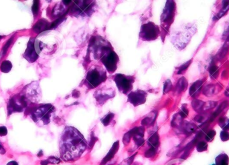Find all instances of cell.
Listing matches in <instances>:
<instances>
[{
	"label": "cell",
	"instance_id": "cell-1",
	"mask_svg": "<svg viewBox=\"0 0 229 165\" xmlns=\"http://www.w3.org/2000/svg\"><path fill=\"white\" fill-rule=\"evenodd\" d=\"M86 148V142L76 128L68 127L64 129L60 139V154L64 160L79 158Z\"/></svg>",
	"mask_w": 229,
	"mask_h": 165
},
{
	"label": "cell",
	"instance_id": "cell-2",
	"mask_svg": "<svg viewBox=\"0 0 229 165\" xmlns=\"http://www.w3.org/2000/svg\"><path fill=\"white\" fill-rule=\"evenodd\" d=\"M107 78V73L104 69L99 66H94L86 74L85 83L90 88H94L104 82Z\"/></svg>",
	"mask_w": 229,
	"mask_h": 165
},
{
	"label": "cell",
	"instance_id": "cell-3",
	"mask_svg": "<svg viewBox=\"0 0 229 165\" xmlns=\"http://www.w3.org/2000/svg\"><path fill=\"white\" fill-rule=\"evenodd\" d=\"M94 1H75L71 7V14L75 16H90L94 11Z\"/></svg>",
	"mask_w": 229,
	"mask_h": 165
},
{
	"label": "cell",
	"instance_id": "cell-4",
	"mask_svg": "<svg viewBox=\"0 0 229 165\" xmlns=\"http://www.w3.org/2000/svg\"><path fill=\"white\" fill-rule=\"evenodd\" d=\"M90 48L92 50L94 58L98 60L101 58L105 52L112 48V46L105 39L101 37H94L90 41Z\"/></svg>",
	"mask_w": 229,
	"mask_h": 165
},
{
	"label": "cell",
	"instance_id": "cell-5",
	"mask_svg": "<svg viewBox=\"0 0 229 165\" xmlns=\"http://www.w3.org/2000/svg\"><path fill=\"white\" fill-rule=\"evenodd\" d=\"M113 80L120 92L129 94V92H131L133 89V84L135 80V78L133 76L117 74L113 76Z\"/></svg>",
	"mask_w": 229,
	"mask_h": 165
},
{
	"label": "cell",
	"instance_id": "cell-6",
	"mask_svg": "<svg viewBox=\"0 0 229 165\" xmlns=\"http://www.w3.org/2000/svg\"><path fill=\"white\" fill-rule=\"evenodd\" d=\"M160 29L159 26L153 22L146 23L141 26L140 38L144 41H153L159 37Z\"/></svg>",
	"mask_w": 229,
	"mask_h": 165
},
{
	"label": "cell",
	"instance_id": "cell-7",
	"mask_svg": "<svg viewBox=\"0 0 229 165\" xmlns=\"http://www.w3.org/2000/svg\"><path fill=\"white\" fill-rule=\"evenodd\" d=\"M176 3L174 1H167L161 16V24L162 29L167 32L174 18Z\"/></svg>",
	"mask_w": 229,
	"mask_h": 165
},
{
	"label": "cell",
	"instance_id": "cell-8",
	"mask_svg": "<svg viewBox=\"0 0 229 165\" xmlns=\"http://www.w3.org/2000/svg\"><path fill=\"white\" fill-rule=\"evenodd\" d=\"M54 107L51 104H44L38 108L32 114V118L35 122L42 120L44 124H49L50 116L54 111Z\"/></svg>",
	"mask_w": 229,
	"mask_h": 165
},
{
	"label": "cell",
	"instance_id": "cell-9",
	"mask_svg": "<svg viewBox=\"0 0 229 165\" xmlns=\"http://www.w3.org/2000/svg\"><path fill=\"white\" fill-rule=\"evenodd\" d=\"M101 61L104 65L107 70L110 74H113L117 68L119 58L117 54L113 50V47L105 52L102 56Z\"/></svg>",
	"mask_w": 229,
	"mask_h": 165
},
{
	"label": "cell",
	"instance_id": "cell-10",
	"mask_svg": "<svg viewBox=\"0 0 229 165\" xmlns=\"http://www.w3.org/2000/svg\"><path fill=\"white\" fill-rule=\"evenodd\" d=\"M115 90L113 88L102 87L101 88L95 91L94 97L98 105H103L108 100L113 98L115 96Z\"/></svg>",
	"mask_w": 229,
	"mask_h": 165
},
{
	"label": "cell",
	"instance_id": "cell-11",
	"mask_svg": "<svg viewBox=\"0 0 229 165\" xmlns=\"http://www.w3.org/2000/svg\"><path fill=\"white\" fill-rule=\"evenodd\" d=\"M147 92L141 90L133 91L128 94L127 102L131 104L134 106L144 104L146 102Z\"/></svg>",
	"mask_w": 229,
	"mask_h": 165
},
{
	"label": "cell",
	"instance_id": "cell-12",
	"mask_svg": "<svg viewBox=\"0 0 229 165\" xmlns=\"http://www.w3.org/2000/svg\"><path fill=\"white\" fill-rule=\"evenodd\" d=\"M25 106L26 101L24 96L13 98L10 100L8 105V114H11L14 112H21Z\"/></svg>",
	"mask_w": 229,
	"mask_h": 165
},
{
	"label": "cell",
	"instance_id": "cell-13",
	"mask_svg": "<svg viewBox=\"0 0 229 165\" xmlns=\"http://www.w3.org/2000/svg\"><path fill=\"white\" fill-rule=\"evenodd\" d=\"M26 94L30 100L38 102L41 98V90L38 82H35L27 86Z\"/></svg>",
	"mask_w": 229,
	"mask_h": 165
},
{
	"label": "cell",
	"instance_id": "cell-14",
	"mask_svg": "<svg viewBox=\"0 0 229 165\" xmlns=\"http://www.w3.org/2000/svg\"><path fill=\"white\" fill-rule=\"evenodd\" d=\"M130 132L132 138H133L134 141L135 142L136 145L138 146H142L144 143V132L145 129L143 127H135L131 130H129Z\"/></svg>",
	"mask_w": 229,
	"mask_h": 165
},
{
	"label": "cell",
	"instance_id": "cell-15",
	"mask_svg": "<svg viewBox=\"0 0 229 165\" xmlns=\"http://www.w3.org/2000/svg\"><path fill=\"white\" fill-rule=\"evenodd\" d=\"M34 42H35V40H32V39L30 40V42H28L27 49L25 50L24 54V58L30 62H35L38 57V54H37L35 49V46H34Z\"/></svg>",
	"mask_w": 229,
	"mask_h": 165
},
{
	"label": "cell",
	"instance_id": "cell-16",
	"mask_svg": "<svg viewBox=\"0 0 229 165\" xmlns=\"http://www.w3.org/2000/svg\"><path fill=\"white\" fill-rule=\"evenodd\" d=\"M119 149V142L116 141L112 146L111 149L109 151V153L105 156V157L103 158L101 162V165H105L107 163L110 162L111 160L113 158L114 156L117 153Z\"/></svg>",
	"mask_w": 229,
	"mask_h": 165
},
{
	"label": "cell",
	"instance_id": "cell-17",
	"mask_svg": "<svg viewBox=\"0 0 229 165\" xmlns=\"http://www.w3.org/2000/svg\"><path fill=\"white\" fill-rule=\"evenodd\" d=\"M50 28L49 22L44 19H42L39 20L38 22L34 25L33 30L36 33H40L44 30L48 29Z\"/></svg>",
	"mask_w": 229,
	"mask_h": 165
},
{
	"label": "cell",
	"instance_id": "cell-18",
	"mask_svg": "<svg viewBox=\"0 0 229 165\" xmlns=\"http://www.w3.org/2000/svg\"><path fill=\"white\" fill-rule=\"evenodd\" d=\"M203 82L202 80H198L192 84L189 90V94L192 97H196L200 93L202 89Z\"/></svg>",
	"mask_w": 229,
	"mask_h": 165
},
{
	"label": "cell",
	"instance_id": "cell-19",
	"mask_svg": "<svg viewBox=\"0 0 229 165\" xmlns=\"http://www.w3.org/2000/svg\"><path fill=\"white\" fill-rule=\"evenodd\" d=\"M158 112L156 111H153L144 118L141 121L142 126H149L153 124L155 119L157 118Z\"/></svg>",
	"mask_w": 229,
	"mask_h": 165
},
{
	"label": "cell",
	"instance_id": "cell-20",
	"mask_svg": "<svg viewBox=\"0 0 229 165\" xmlns=\"http://www.w3.org/2000/svg\"><path fill=\"white\" fill-rule=\"evenodd\" d=\"M148 143L150 148H154L155 149H158L159 146V136L158 132L153 133L149 137L148 140Z\"/></svg>",
	"mask_w": 229,
	"mask_h": 165
},
{
	"label": "cell",
	"instance_id": "cell-21",
	"mask_svg": "<svg viewBox=\"0 0 229 165\" xmlns=\"http://www.w3.org/2000/svg\"><path fill=\"white\" fill-rule=\"evenodd\" d=\"M188 86V81L184 77L181 78L176 84V91L178 93H181L186 89Z\"/></svg>",
	"mask_w": 229,
	"mask_h": 165
},
{
	"label": "cell",
	"instance_id": "cell-22",
	"mask_svg": "<svg viewBox=\"0 0 229 165\" xmlns=\"http://www.w3.org/2000/svg\"><path fill=\"white\" fill-rule=\"evenodd\" d=\"M216 165H228L229 158L226 154H220L216 158Z\"/></svg>",
	"mask_w": 229,
	"mask_h": 165
},
{
	"label": "cell",
	"instance_id": "cell-23",
	"mask_svg": "<svg viewBox=\"0 0 229 165\" xmlns=\"http://www.w3.org/2000/svg\"><path fill=\"white\" fill-rule=\"evenodd\" d=\"M229 9V1H223V7L221 10H220L218 14L216 15L214 17V20H218L227 14Z\"/></svg>",
	"mask_w": 229,
	"mask_h": 165
},
{
	"label": "cell",
	"instance_id": "cell-24",
	"mask_svg": "<svg viewBox=\"0 0 229 165\" xmlns=\"http://www.w3.org/2000/svg\"><path fill=\"white\" fill-rule=\"evenodd\" d=\"M12 68V64L10 62V61L6 60L3 62L0 66V69L1 71L3 73H7L9 72Z\"/></svg>",
	"mask_w": 229,
	"mask_h": 165
},
{
	"label": "cell",
	"instance_id": "cell-25",
	"mask_svg": "<svg viewBox=\"0 0 229 165\" xmlns=\"http://www.w3.org/2000/svg\"><path fill=\"white\" fill-rule=\"evenodd\" d=\"M215 88H216V87L213 84L208 85L204 88V91H203V93H204V94L206 95V96H211L214 95V92H215Z\"/></svg>",
	"mask_w": 229,
	"mask_h": 165
},
{
	"label": "cell",
	"instance_id": "cell-26",
	"mask_svg": "<svg viewBox=\"0 0 229 165\" xmlns=\"http://www.w3.org/2000/svg\"><path fill=\"white\" fill-rule=\"evenodd\" d=\"M114 116H115V114H113V113H111V112L108 113V114L105 117H103V118L101 119V123H103V125L105 126V127H107V126L109 125L111 123V122L113 120Z\"/></svg>",
	"mask_w": 229,
	"mask_h": 165
},
{
	"label": "cell",
	"instance_id": "cell-27",
	"mask_svg": "<svg viewBox=\"0 0 229 165\" xmlns=\"http://www.w3.org/2000/svg\"><path fill=\"white\" fill-rule=\"evenodd\" d=\"M218 124L220 127L225 131L229 130V118H224V117L220 118L218 121Z\"/></svg>",
	"mask_w": 229,
	"mask_h": 165
},
{
	"label": "cell",
	"instance_id": "cell-28",
	"mask_svg": "<svg viewBox=\"0 0 229 165\" xmlns=\"http://www.w3.org/2000/svg\"><path fill=\"white\" fill-rule=\"evenodd\" d=\"M204 104V102L199 100H194L192 102V106L195 110L200 111L201 110H202Z\"/></svg>",
	"mask_w": 229,
	"mask_h": 165
},
{
	"label": "cell",
	"instance_id": "cell-29",
	"mask_svg": "<svg viewBox=\"0 0 229 165\" xmlns=\"http://www.w3.org/2000/svg\"><path fill=\"white\" fill-rule=\"evenodd\" d=\"M209 73L213 78H216L218 74V68L215 65H212L209 68Z\"/></svg>",
	"mask_w": 229,
	"mask_h": 165
},
{
	"label": "cell",
	"instance_id": "cell-30",
	"mask_svg": "<svg viewBox=\"0 0 229 165\" xmlns=\"http://www.w3.org/2000/svg\"><path fill=\"white\" fill-rule=\"evenodd\" d=\"M196 149L198 152H200V153L203 151H206L208 149V145H207L206 142L204 141H201L198 143V145L196 146Z\"/></svg>",
	"mask_w": 229,
	"mask_h": 165
},
{
	"label": "cell",
	"instance_id": "cell-31",
	"mask_svg": "<svg viewBox=\"0 0 229 165\" xmlns=\"http://www.w3.org/2000/svg\"><path fill=\"white\" fill-rule=\"evenodd\" d=\"M196 129V126L194 124L188 123H187L185 124L184 125V130H185L186 132L191 133L193 132Z\"/></svg>",
	"mask_w": 229,
	"mask_h": 165
},
{
	"label": "cell",
	"instance_id": "cell-32",
	"mask_svg": "<svg viewBox=\"0 0 229 165\" xmlns=\"http://www.w3.org/2000/svg\"><path fill=\"white\" fill-rule=\"evenodd\" d=\"M172 88V82L170 81V80L167 79L166 82L165 83H164L163 84V93L164 94H167L170 92V91L171 90V89Z\"/></svg>",
	"mask_w": 229,
	"mask_h": 165
},
{
	"label": "cell",
	"instance_id": "cell-33",
	"mask_svg": "<svg viewBox=\"0 0 229 165\" xmlns=\"http://www.w3.org/2000/svg\"><path fill=\"white\" fill-rule=\"evenodd\" d=\"M191 63H192V60H190L189 61H188L187 62H185V64L181 65V66L178 68V72H177V74H180L185 72V70H186V69L189 67V66L190 65Z\"/></svg>",
	"mask_w": 229,
	"mask_h": 165
},
{
	"label": "cell",
	"instance_id": "cell-34",
	"mask_svg": "<svg viewBox=\"0 0 229 165\" xmlns=\"http://www.w3.org/2000/svg\"><path fill=\"white\" fill-rule=\"evenodd\" d=\"M64 19H65V15H63L62 16L60 17L59 18H58L57 20L54 21V22L52 24L50 25V28L49 29H53V28H57V26L62 22V21H63L64 20Z\"/></svg>",
	"mask_w": 229,
	"mask_h": 165
},
{
	"label": "cell",
	"instance_id": "cell-35",
	"mask_svg": "<svg viewBox=\"0 0 229 165\" xmlns=\"http://www.w3.org/2000/svg\"><path fill=\"white\" fill-rule=\"evenodd\" d=\"M12 41H13V38H10V40L7 42V43H6L5 46H4V47H3V49H2V51H1V53H0V58H1L3 55H5V54L6 53V51H7V49L9 48V47L10 46L11 43H12Z\"/></svg>",
	"mask_w": 229,
	"mask_h": 165
},
{
	"label": "cell",
	"instance_id": "cell-36",
	"mask_svg": "<svg viewBox=\"0 0 229 165\" xmlns=\"http://www.w3.org/2000/svg\"><path fill=\"white\" fill-rule=\"evenodd\" d=\"M216 135V131L214 130H211L210 131L206 134L205 139L207 142H211L213 141V139L214 138Z\"/></svg>",
	"mask_w": 229,
	"mask_h": 165
},
{
	"label": "cell",
	"instance_id": "cell-37",
	"mask_svg": "<svg viewBox=\"0 0 229 165\" xmlns=\"http://www.w3.org/2000/svg\"><path fill=\"white\" fill-rule=\"evenodd\" d=\"M157 149H154V148H150L149 150H147L145 153V156L147 158H152L156 154Z\"/></svg>",
	"mask_w": 229,
	"mask_h": 165
},
{
	"label": "cell",
	"instance_id": "cell-38",
	"mask_svg": "<svg viewBox=\"0 0 229 165\" xmlns=\"http://www.w3.org/2000/svg\"><path fill=\"white\" fill-rule=\"evenodd\" d=\"M217 102H214V101L207 102L204 104L202 110H208V109H211V108H213L216 106V105H217Z\"/></svg>",
	"mask_w": 229,
	"mask_h": 165
},
{
	"label": "cell",
	"instance_id": "cell-39",
	"mask_svg": "<svg viewBox=\"0 0 229 165\" xmlns=\"http://www.w3.org/2000/svg\"><path fill=\"white\" fill-rule=\"evenodd\" d=\"M131 138H132V136H131V133L129 131L127 132L126 134H124V136L123 138V143L125 145H127L129 144V142H130Z\"/></svg>",
	"mask_w": 229,
	"mask_h": 165
},
{
	"label": "cell",
	"instance_id": "cell-40",
	"mask_svg": "<svg viewBox=\"0 0 229 165\" xmlns=\"http://www.w3.org/2000/svg\"><path fill=\"white\" fill-rule=\"evenodd\" d=\"M46 161L48 163V164H57L60 163V160L58 158L56 157H53V156H51V157H49L48 159H46Z\"/></svg>",
	"mask_w": 229,
	"mask_h": 165
},
{
	"label": "cell",
	"instance_id": "cell-41",
	"mask_svg": "<svg viewBox=\"0 0 229 165\" xmlns=\"http://www.w3.org/2000/svg\"><path fill=\"white\" fill-rule=\"evenodd\" d=\"M220 138L222 141H227L229 140V133L225 130H222L220 132Z\"/></svg>",
	"mask_w": 229,
	"mask_h": 165
},
{
	"label": "cell",
	"instance_id": "cell-42",
	"mask_svg": "<svg viewBox=\"0 0 229 165\" xmlns=\"http://www.w3.org/2000/svg\"><path fill=\"white\" fill-rule=\"evenodd\" d=\"M32 10L33 11V14L36 15L38 14L39 11V1H34L33 6L32 7Z\"/></svg>",
	"mask_w": 229,
	"mask_h": 165
},
{
	"label": "cell",
	"instance_id": "cell-43",
	"mask_svg": "<svg viewBox=\"0 0 229 165\" xmlns=\"http://www.w3.org/2000/svg\"><path fill=\"white\" fill-rule=\"evenodd\" d=\"M228 101H224V102H222V104H220V106H219V108H218V110L214 113L215 116H217V113H220V112H221L222 110H223L224 109V108H225L228 106Z\"/></svg>",
	"mask_w": 229,
	"mask_h": 165
},
{
	"label": "cell",
	"instance_id": "cell-44",
	"mask_svg": "<svg viewBox=\"0 0 229 165\" xmlns=\"http://www.w3.org/2000/svg\"><path fill=\"white\" fill-rule=\"evenodd\" d=\"M179 114L181 118H185V117H187L188 116V110L186 108L182 107L181 109V111L179 113Z\"/></svg>",
	"mask_w": 229,
	"mask_h": 165
},
{
	"label": "cell",
	"instance_id": "cell-45",
	"mask_svg": "<svg viewBox=\"0 0 229 165\" xmlns=\"http://www.w3.org/2000/svg\"><path fill=\"white\" fill-rule=\"evenodd\" d=\"M135 154H134V155H133V156H131V157H129V158H127V160H125V161H124V162H123V163H122V164H121V165H130V164H131V163H132V161H133V160L134 159V157H135Z\"/></svg>",
	"mask_w": 229,
	"mask_h": 165
},
{
	"label": "cell",
	"instance_id": "cell-46",
	"mask_svg": "<svg viewBox=\"0 0 229 165\" xmlns=\"http://www.w3.org/2000/svg\"><path fill=\"white\" fill-rule=\"evenodd\" d=\"M7 129L6 127H0V136H4L7 135Z\"/></svg>",
	"mask_w": 229,
	"mask_h": 165
},
{
	"label": "cell",
	"instance_id": "cell-47",
	"mask_svg": "<svg viewBox=\"0 0 229 165\" xmlns=\"http://www.w3.org/2000/svg\"><path fill=\"white\" fill-rule=\"evenodd\" d=\"M97 140V138H96L94 135L91 136V138H90V140L89 141V146H90V148H92L93 146L94 143H95Z\"/></svg>",
	"mask_w": 229,
	"mask_h": 165
},
{
	"label": "cell",
	"instance_id": "cell-48",
	"mask_svg": "<svg viewBox=\"0 0 229 165\" xmlns=\"http://www.w3.org/2000/svg\"><path fill=\"white\" fill-rule=\"evenodd\" d=\"M6 149L3 148V146L0 142V154H4L6 153Z\"/></svg>",
	"mask_w": 229,
	"mask_h": 165
},
{
	"label": "cell",
	"instance_id": "cell-49",
	"mask_svg": "<svg viewBox=\"0 0 229 165\" xmlns=\"http://www.w3.org/2000/svg\"><path fill=\"white\" fill-rule=\"evenodd\" d=\"M204 117L203 115H198L195 118V120L198 122H202L203 120H204Z\"/></svg>",
	"mask_w": 229,
	"mask_h": 165
},
{
	"label": "cell",
	"instance_id": "cell-50",
	"mask_svg": "<svg viewBox=\"0 0 229 165\" xmlns=\"http://www.w3.org/2000/svg\"><path fill=\"white\" fill-rule=\"evenodd\" d=\"M6 165H19L18 163H17L16 161H14V160H12V161H10Z\"/></svg>",
	"mask_w": 229,
	"mask_h": 165
},
{
	"label": "cell",
	"instance_id": "cell-51",
	"mask_svg": "<svg viewBox=\"0 0 229 165\" xmlns=\"http://www.w3.org/2000/svg\"><path fill=\"white\" fill-rule=\"evenodd\" d=\"M224 94H225L227 96L229 97V89H228V90H227L225 91V92H224Z\"/></svg>",
	"mask_w": 229,
	"mask_h": 165
},
{
	"label": "cell",
	"instance_id": "cell-52",
	"mask_svg": "<svg viewBox=\"0 0 229 165\" xmlns=\"http://www.w3.org/2000/svg\"><path fill=\"white\" fill-rule=\"evenodd\" d=\"M43 155V152L42 150H40V152H39V153L38 154V156H39V157H40V156H42Z\"/></svg>",
	"mask_w": 229,
	"mask_h": 165
},
{
	"label": "cell",
	"instance_id": "cell-53",
	"mask_svg": "<svg viewBox=\"0 0 229 165\" xmlns=\"http://www.w3.org/2000/svg\"><path fill=\"white\" fill-rule=\"evenodd\" d=\"M62 2H63V3H64L66 4V5H67V4L71 3L72 2V1H62Z\"/></svg>",
	"mask_w": 229,
	"mask_h": 165
},
{
	"label": "cell",
	"instance_id": "cell-54",
	"mask_svg": "<svg viewBox=\"0 0 229 165\" xmlns=\"http://www.w3.org/2000/svg\"><path fill=\"white\" fill-rule=\"evenodd\" d=\"M2 37L1 36H0V40H1V39H2Z\"/></svg>",
	"mask_w": 229,
	"mask_h": 165
}]
</instances>
